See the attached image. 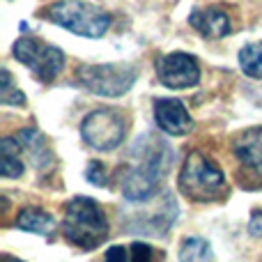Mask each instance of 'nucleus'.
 <instances>
[{
    "instance_id": "39448f33",
    "label": "nucleus",
    "mask_w": 262,
    "mask_h": 262,
    "mask_svg": "<svg viewBox=\"0 0 262 262\" xmlns=\"http://www.w3.org/2000/svg\"><path fill=\"white\" fill-rule=\"evenodd\" d=\"M136 69L127 62L88 64L78 69V81L85 90L99 97H122L136 83Z\"/></svg>"
},
{
    "instance_id": "1a4fd4ad",
    "label": "nucleus",
    "mask_w": 262,
    "mask_h": 262,
    "mask_svg": "<svg viewBox=\"0 0 262 262\" xmlns=\"http://www.w3.org/2000/svg\"><path fill=\"white\" fill-rule=\"evenodd\" d=\"M154 120H157L159 129H163L170 136H186L193 129L189 111L177 99H159L154 104Z\"/></svg>"
},
{
    "instance_id": "f3484780",
    "label": "nucleus",
    "mask_w": 262,
    "mask_h": 262,
    "mask_svg": "<svg viewBox=\"0 0 262 262\" xmlns=\"http://www.w3.org/2000/svg\"><path fill=\"white\" fill-rule=\"evenodd\" d=\"M0 101H3L5 106H23V104H26V97H23V92H18L16 88H14V81H12V74H9V69H3Z\"/></svg>"
},
{
    "instance_id": "6e6552de",
    "label": "nucleus",
    "mask_w": 262,
    "mask_h": 262,
    "mask_svg": "<svg viewBox=\"0 0 262 262\" xmlns=\"http://www.w3.org/2000/svg\"><path fill=\"white\" fill-rule=\"evenodd\" d=\"M157 76L166 88L186 90V88L198 85L200 67L189 53H168L157 60Z\"/></svg>"
},
{
    "instance_id": "ddd939ff",
    "label": "nucleus",
    "mask_w": 262,
    "mask_h": 262,
    "mask_svg": "<svg viewBox=\"0 0 262 262\" xmlns=\"http://www.w3.org/2000/svg\"><path fill=\"white\" fill-rule=\"evenodd\" d=\"M16 228L32 235H41V237H51L55 230V219L49 212L37 207H26L21 214L16 216Z\"/></svg>"
},
{
    "instance_id": "412c9836",
    "label": "nucleus",
    "mask_w": 262,
    "mask_h": 262,
    "mask_svg": "<svg viewBox=\"0 0 262 262\" xmlns=\"http://www.w3.org/2000/svg\"><path fill=\"white\" fill-rule=\"evenodd\" d=\"M251 235H262V212H258L253 216V221H251Z\"/></svg>"
},
{
    "instance_id": "7ed1b4c3",
    "label": "nucleus",
    "mask_w": 262,
    "mask_h": 262,
    "mask_svg": "<svg viewBox=\"0 0 262 262\" xmlns=\"http://www.w3.org/2000/svg\"><path fill=\"white\" fill-rule=\"evenodd\" d=\"M180 189L186 198L209 203L226 193V175L203 152H191L180 172Z\"/></svg>"
},
{
    "instance_id": "dca6fc26",
    "label": "nucleus",
    "mask_w": 262,
    "mask_h": 262,
    "mask_svg": "<svg viewBox=\"0 0 262 262\" xmlns=\"http://www.w3.org/2000/svg\"><path fill=\"white\" fill-rule=\"evenodd\" d=\"M180 260H212V249L200 237H189L182 242Z\"/></svg>"
},
{
    "instance_id": "9d476101",
    "label": "nucleus",
    "mask_w": 262,
    "mask_h": 262,
    "mask_svg": "<svg viewBox=\"0 0 262 262\" xmlns=\"http://www.w3.org/2000/svg\"><path fill=\"white\" fill-rule=\"evenodd\" d=\"M235 154L246 170L262 177V127L249 129L237 136Z\"/></svg>"
},
{
    "instance_id": "f03ea898",
    "label": "nucleus",
    "mask_w": 262,
    "mask_h": 262,
    "mask_svg": "<svg viewBox=\"0 0 262 262\" xmlns=\"http://www.w3.org/2000/svg\"><path fill=\"white\" fill-rule=\"evenodd\" d=\"M62 235L72 246L81 251H92L101 246L108 237V219L99 203L76 195L64 205L62 216Z\"/></svg>"
},
{
    "instance_id": "9b49d317",
    "label": "nucleus",
    "mask_w": 262,
    "mask_h": 262,
    "mask_svg": "<svg viewBox=\"0 0 262 262\" xmlns=\"http://www.w3.org/2000/svg\"><path fill=\"white\" fill-rule=\"evenodd\" d=\"M189 23L205 39H219L230 32V18L223 9H198L191 14Z\"/></svg>"
},
{
    "instance_id": "aec40b11",
    "label": "nucleus",
    "mask_w": 262,
    "mask_h": 262,
    "mask_svg": "<svg viewBox=\"0 0 262 262\" xmlns=\"http://www.w3.org/2000/svg\"><path fill=\"white\" fill-rule=\"evenodd\" d=\"M129 255L124 253V249H120V246H113V249L106 253V260H127Z\"/></svg>"
},
{
    "instance_id": "423d86ee",
    "label": "nucleus",
    "mask_w": 262,
    "mask_h": 262,
    "mask_svg": "<svg viewBox=\"0 0 262 262\" xmlns=\"http://www.w3.org/2000/svg\"><path fill=\"white\" fill-rule=\"evenodd\" d=\"M14 58L26 64L41 83L55 81L64 67V53L58 46H51L37 37H21L14 44Z\"/></svg>"
},
{
    "instance_id": "f257e3e1",
    "label": "nucleus",
    "mask_w": 262,
    "mask_h": 262,
    "mask_svg": "<svg viewBox=\"0 0 262 262\" xmlns=\"http://www.w3.org/2000/svg\"><path fill=\"white\" fill-rule=\"evenodd\" d=\"M129 161L120 170V191L129 203H145L159 191L163 175L170 170L172 149L166 140L145 134L131 145Z\"/></svg>"
},
{
    "instance_id": "f8f14e48",
    "label": "nucleus",
    "mask_w": 262,
    "mask_h": 262,
    "mask_svg": "<svg viewBox=\"0 0 262 262\" xmlns=\"http://www.w3.org/2000/svg\"><path fill=\"white\" fill-rule=\"evenodd\" d=\"M16 140H18V145L26 149L28 157L32 159L35 168L44 170V168L53 166V152H51V147H49V140L37 129H23L21 134L16 136Z\"/></svg>"
},
{
    "instance_id": "a211bd4d",
    "label": "nucleus",
    "mask_w": 262,
    "mask_h": 262,
    "mask_svg": "<svg viewBox=\"0 0 262 262\" xmlns=\"http://www.w3.org/2000/svg\"><path fill=\"white\" fill-rule=\"evenodd\" d=\"M88 182H92V184H97V186H106V170H104V166H101L99 161H92L90 166H88Z\"/></svg>"
},
{
    "instance_id": "6ab92c4d",
    "label": "nucleus",
    "mask_w": 262,
    "mask_h": 262,
    "mask_svg": "<svg viewBox=\"0 0 262 262\" xmlns=\"http://www.w3.org/2000/svg\"><path fill=\"white\" fill-rule=\"evenodd\" d=\"M131 258H134V260H149V258H152V249H149L147 244L136 242V244L131 246Z\"/></svg>"
},
{
    "instance_id": "20e7f679",
    "label": "nucleus",
    "mask_w": 262,
    "mask_h": 262,
    "mask_svg": "<svg viewBox=\"0 0 262 262\" xmlns=\"http://www.w3.org/2000/svg\"><path fill=\"white\" fill-rule=\"evenodd\" d=\"M46 16L55 26H62L74 35L90 37V39L104 37L113 21L108 12H104L97 5L83 3V0H60V3L46 7Z\"/></svg>"
},
{
    "instance_id": "4468645a",
    "label": "nucleus",
    "mask_w": 262,
    "mask_h": 262,
    "mask_svg": "<svg viewBox=\"0 0 262 262\" xmlns=\"http://www.w3.org/2000/svg\"><path fill=\"white\" fill-rule=\"evenodd\" d=\"M0 172L7 180H16L23 172V161H21V145L14 138H5L0 143Z\"/></svg>"
},
{
    "instance_id": "2eb2a0df",
    "label": "nucleus",
    "mask_w": 262,
    "mask_h": 262,
    "mask_svg": "<svg viewBox=\"0 0 262 262\" xmlns=\"http://www.w3.org/2000/svg\"><path fill=\"white\" fill-rule=\"evenodd\" d=\"M239 67L246 76L262 78V41L246 44L239 51Z\"/></svg>"
},
{
    "instance_id": "0eeeda50",
    "label": "nucleus",
    "mask_w": 262,
    "mask_h": 262,
    "mask_svg": "<svg viewBox=\"0 0 262 262\" xmlns=\"http://www.w3.org/2000/svg\"><path fill=\"white\" fill-rule=\"evenodd\" d=\"M81 136L90 147L99 149V152H111V149L120 147L127 136V118L113 108L95 111L83 120Z\"/></svg>"
}]
</instances>
